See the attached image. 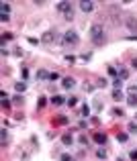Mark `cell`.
Returning a JSON list of instances; mask_svg holds the SVG:
<instances>
[{
  "label": "cell",
  "mask_w": 137,
  "mask_h": 161,
  "mask_svg": "<svg viewBox=\"0 0 137 161\" xmlns=\"http://www.w3.org/2000/svg\"><path fill=\"white\" fill-rule=\"evenodd\" d=\"M90 39H92V43L96 45H104L107 43V35H104V27L100 23H94L90 24Z\"/></svg>",
  "instance_id": "6da1fadb"
},
{
  "label": "cell",
  "mask_w": 137,
  "mask_h": 161,
  "mask_svg": "<svg viewBox=\"0 0 137 161\" xmlns=\"http://www.w3.org/2000/svg\"><path fill=\"white\" fill-rule=\"evenodd\" d=\"M57 39H59V35H57V31H45L43 35H41V43H45V45H49V43H57Z\"/></svg>",
  "instance_id": "7a4b0ae2"
},
{
  "label": "cell",
  "mask_w": 137,
  "mask_h": 161,
  "mask_svg": "<svg viewBox=\"0 0 137 161\" xmlns=\"http://www.w3.org/2000/svg\"><path fill=\"white\" fill-rule=\"evenodd\" d=\"M64 41H66V47H68V45H78L80 43V35L76 33V31H66Z\"/></svg>",
  "instance_id": "3957f363"
},
{
  "label": "cell",
  "mask_w": 137,
  "mask_h": 161,
  "mask_svg": "<svg viewBox=\"0 0 137 161\" xmlns=\"http://www.w3.org/2000/svg\"><path fill=\"white\" fill-rule=\"evenodd\" d=\"M123 24H125L129 31H135V35H137V19L133 15H125L123 16Z\"/></svg>",
  "instance_id": "277c9868"
},
{
  "label": "cell",
  "mask_w": 137,
  "mask_h": 161,
  "mask_svg": "<svg viewBox=\"0 0 137 161\" xmlns=\"http://www.w3.org/2000/svg\"><path fill=\"white\" fill-rule=\"evenodd\" d=\"M55 10H57V12H62V15H70V12H74L72 10V4H70L68 0H64V2H57V4H55Z\"/></svg>",
  "instance_id": "5b68a950"
},
{
  "label": "cell",
  "mask_w": 137,
  "mask_h": 161,
  "mask_svg": "<svg viewBox=\"0 0 137 161\" xmlns=\"http://www.w3.org/2000/svg\"><path fill=\"white\" fill-rule=\"evenodd\" d=\"M80 10H82L84 15H90V12L94 10V2H88V0H82V2H80Z\"/></svg>",
  "instance_id": "8992f818"
},
{
  "label": "cell",
  "mask_w": 137,
  "mask_h": 161,
  "mask_svg": "<svg viewBox=\"0 0 137 161\" xmlns=\"http://www.w3.org/2000/svg\"><path fill=\"white\" fill-rule=\"evenodd\" d=\"M49 102L53 104V106H62V104H68V98L62 96V94H57V96H51V100Z\"/></svg>",
  "instance_id": "52a82bcc"
},
{
  "label": "cell",
  "mask_w": 137,
  "mask_h": 161,
  "mask_svg": "<svg viewBox=\"0 0 137 161\" xmlns=\"http://www.w3.org/2000/svg\"><path fill=\"white\" fill-rule=\"evenodd\" d=\"M92 141H94V143H98V145H107L108 137H107V135H104V133H96V135H94V137H92Z\"/></svg>",
  "instance_id": "ba28073f"
},
{
  "label": "cell",
  "mask_w": 137,
  "mask_h": 161,
  "mask_svg": "<svg viewBox=\"0 0 137 161\" xmlns=\"http://www.w3.org/2000/svg\"><path fill=\"white\" fill-rule=\"evenodd\" d=\"M74 86H76V80H74V78H64V80H62V88H64V90H72Z\"/></svg>",
  "instance_id": "9c48e42d"
},
{
  "label": "cell",
  "mask_w": 137,
  "mask_h": 161,
  "mask_svg": "<svg viewBox=\"0 0 137 161\" xmlns=\"http://www.w3.org/2000/svg\"><path fill=\"white\" fill-rule=\"evenodd\" d=\"M0 145H2V147H8V131H6V127L0 131Z\"/></svg>",
  "instance_id": "30bf717a"
},
{
  "label": "cell",
  "mask_w": 137,
  "mask_h": 161,
  "mask_svg": "<svg viewBox=\"0 0 137 161\" xmlns=\"http://www.w3.org/2000/svg\"><path fill=\"white\" fill-rule=\"evenodd\" d=\"M62 145H66V147H72L74 145V137L70 135V133H66L64 137H62Z\"/></svg>",
  "instance_id": "8fae6325"
},
{
  "label": "cell",
  "mask_w": 137,
  "mask_h": 161,
  "mask_svg": "<svg viewBox=\"0 0 137 161\" xmlns=\"http://www.w3.org/2000/svg\"><path fill=\"white\" fill-rule=\"evenodd\" d=\"M49 76H51V73H49L47 69H39V72H37V80H39V82H45V80H49Z\"/></svg>",
  "instance_id": "7c38bea8"
},
{
  "label": "cell",
  "mask_w": 137,
  "mask_h": 161,
  "mask_svg": "<svg viewBox=\"0 0 137 161\" xmlns=\"http://www.w3.org/2000/svg\"><path fill=\"white\" fill-rule=\"evenodd\" d=\"M15 92H16V94L27 92V82H16V84H15Z\"/></svg>",
  "instance_id": "4fadbf2b"
},
{
  "label": "cell",
  "mask_w": 137,
  "mask_h": 161,
  "mask_svg": "<svg viewBox=\"0 0 137 161\" xmlns=\"http://www.w3.org/2000/svg\"><path fill=\"white\" fill-rule=\"evenodd\" d=\"M123 98H127L125 94H123V90H113V100L115 102H121Z\"/></svg>",
  "instance_id": "5bb4252c"
},
{
  "label": "cell",
  "mask_w": 137,
  "mask_h": 161,
  "mask_svg": "<svg viewBox=\"0 0 137 161\" xmlns=\"http://www.w3.org/2000/svg\"><path fill=\"white\" fill-rule=\"evenodd\" d=\"M127 106H131V108H137V96H131V94H127Z\"/></svg>",
  "instance_id": "9a60e30c"
},
{
  "label": "cell",
  "mask_w": 137,
  "mask_h": 161,
  "mask_svg": "<svg viewBox=\"0 0 137 161\" xmlns=\"http://www.w3.org/2000/svg\"><path fill=\"white\" fill-rule=\"evenodd\" d=\"M96 157H98V159H107V157H108V151H107V149H104V147H100V149H98V151H96Z\"/></svg>",
  "instance_id": "2e32d148"
},
{
  "label": "cell",
  "mask_w": 137,
  "mask_h": 161,
  "mask_svg": "<svg viewBox=\"0 0 137 161\" xmlns=\"http://www.w3.org/2000/svg\"><path fill=\"white\" fill-rule=\"evenodd\" d=\"M119 78H121L123 82H125V80H129V69H127V67H121V69H119Z\"/></svg>",
  "instance_id": "e0dca14e"
},
{
  "label": "cell",
  "mask_w": 137,
  "mask_h": 161,
  "mask_svg": "<svg viewBox=\"0 0 137 161\" xmlns=\"http://www.w3.org/2000/svg\"><path fill=\"white\" fill-rule=\"evenodd\" d=\"M111 112H113V116H117V118L125 116V110H123V108H119V106H115L113 110H111Z\"/></svg>",
  "instance_id": "ac0fdd59"
},
{
  "label": "cell",
  "mask_w": 137,
  "mask_h": 161,
  "mask_svg": "<svg viewBox=\"0 0 137 161\" xmlns=\"http://www.w3.org/2000/svg\"><path fill=\"white\" fill-rule=\"evenodd\" d=\"M55 124H62V127H66V124H68V116H64V114H59V116L55 118Z\"/></svg>",
  "instance_id": "d6986e66"
},
{
  "label": "cell",
  "mask_w": 137,
  "mask_h": 161,
  "mask_svg": "<svg viewBox=\"0 0 137 161\" xmlns=\"http://www.w3.org/2000/svg\"><path fill=\"white\" fill-rule=\"evenodd\" d=\"M123 84H125V82H123L121 78H113V88H115V90H121Z\"/></svg>",
  "instance_id": "ffe728a7"
},
{
  "label": "cell",
  "mask_w": 137,
  "mask_h": 161,
  "mask_svg": "<svg viewBox=\"0 0 137 161\" xmlns=\"http://www.w3.org/2000/svg\"><path fill=\"white\" fill-rule=\"evenodd\" d=\"M80 114H82L84 118L90 116V106H88V104H82V108H80Z\"/></svg>",
  "instance_id": "44dd1931"
},
{
  "label": "cell",
  "mask_w": 137,
  "mask_h": 161,
  "mask_svg": "<svg viewBox=\"0 0 137 161\" xmlns=\"http://www.w3.org/2000/svg\"><path fill=\"white\" fill-rule=\"evenodd\" d=\"M59 161H76V157L70 155V153H62V155H59Z\"/></svg>",
  "instance_id": "7402d4cb"
},
{
  "label": "cell",
  "mask_w": 137,
  "mask_h": 161,
  "mask_svg": "<svg viewBox=\"0 0 137 161\" xmlns=\"http://www.w3.org/2000/svg\"><path fill=\"white\" fill-rule=\"evenodd\" d=\"M0 12H2V15H10V4L2 2V4H0Z\"/></svg>",
  "instance_id": "603a6c76"
},
{
  "label": "cell",
  "mask_w": 137,
  "mask_h": 161,
  "mask_svg": "<svg viewBox=\"0 0 137 161\" xmlns=\"http://www.w3.org/2000/svg\"><path fill=\"white\" fill-rule=\"evenodd\" d=\"M117 141L119 143H127L129 141V135H127V133H119V135H117Z\"/></svg>",
  "instance_id": "cb8c5ba5"
},
{
  "label": "cell",
  "mask_w": 137,
  "mask_h": 161,
  "mask_svg": "<svg viewBox=\"0 0 137 161\" xmlns=\"http://www.w3.org/2000/svg\"><path fill=\"white\" fill-rule=\"evenodd\" d=\"M66 61H68V65H74V63H76V61H78V57H76V55H66Z\"/></svg>",
  "instance_id": "d4e9b609"
},
{
  "label": "cell",
  "mask_w": 137,
  "mask_h": 161,
  "mask_svg": "<svg viewBox=\"0 0 137 161\" xmlns=\"http://www.w3.org/2000/svg\"><path fill=\"white\" fill-rule=\"evenodd\" d=\"M12 102H15V104H23V102H25L23 94H15V96H12Z\"/></svg>",
  "instance_id": "484cf974"
},
{
  "label": "cell",
  "mask_w": 137,
  "mask_h": 161,
  "mask_svg": "<svg viewBox=\"0 0 137 161\" xmlns=\"http://www.w3.org/2000/svg\"><path fill=\"white\" fill-rule=\"evenodd\" d=\"M6 41H12V33H4L2 35V47H6Z\"/></svg>",
  "instance_id": "4316f807"
},
{
  "label": "cell",
  "mask_w": 137,
  "mask_h": 161,
  "mask_svg": "<svg viewBox=\"0 0 137 161\" xmlns=\"http://www.w3.org/2000/svg\"><path fill=\"white\" fill-rule=\"evenodd\" d=\"M82 88L86 90V92H94V88H96V86H94V84H90V82H84Z\"/></svg>",
  "instance_id": "83f0119b"
},
{
  "label": "cell",
  "mask_w": 137,
  "mask_h": 161,
  "mask_svg": "<svg viewBox=\"0 0 137 161\" xmlns=\"http://www.w3.org/2000/svg\"><path fill=\"white\" fill-rule=\"evenodd\" d=\"M45 104H47V98H45V96H41L39 100H37V108H39V110H41V108H43Z\"/></svg>",
  "instance_id": "f1b7e54d"
},
{
  "label": "cell",
  "mask_w": 137,
  "mask_h": 161,
  "mask_svg": "<svg viewBox=\"0 0 137 161\" xmlns=\"http://www.w3.org/2000/svg\"><path fill=\"white\" fill-rule=\"evenodd\" d=\"M127 128H129V133H133V135H135V133H137V122H135V120H133V122H129V124H127Z\"/></svg>",
  "instance_id": "f546056e"
},
{
  "label": "cell",
  "mask_w": 137,
  "mask_h": 161,
  "mask_svg": "<svg viewBox=\"0 0 137 161\" xmlns=\"http://www.w3.org/2000/svg\"><path fill=\"white\" fill-rule=\"evenodd\" d=\"M76 104H78V98H76V96H70V98H68V106H72V108H74Z\"/></svg>",
  "instance_id": "4dcf8cb0"
},
{
  "label": "cell",
  "mask_w": 137,
  "mask_h": 161,
  "mask_svg": "<svg viewBox=\"0 0 137 161\" xmlns=\"http://www.w3.org/2000/svg\"><path fill=\"white\" fill-rule=\"evenodd\" d=\"M127 94H131V96H137V86H129V88H127Z\"/></svg>",
  "instance_id": "1f68e13d"
},
{
  "label": "cell",
  "mask_w": 137,
  "mask_h": 161,
  "mask_svg": "<svg viewBox=\"0 0 137 161\" xmlns=\"http://www.w3.org/2000/svg\"><path fill=\"white\" fill-rule=\"evenodd\" d=\"M108 76H113V78H119V72H117V69L113 67V65L108 67Z\"/></svg>",
  "instance_id": "d6a6232c"
},
{
  "label": "cell",
  "mask_w": 137,
  "mask_h": 161,
  "mask_svg": "<svg viewBox=\"0 0 137 161\" xmlns=\"http://www.w3.org/2000/svg\"><path fill=\"white\" fill-rule=\"evenodd\" d=\"M21 76H23V80H27V78H29V69L25 67V65L21 67Z\"/></svg>",
  "instance_id": "836d02e7"
},
{
  "label": "cell",
  "mask_w": 137,
  "mask_h": 161,
  "mask_svg": "<svg viewBox=\"0 0 137 161\" xmlns=\"http://www.w3.org/2000/svg\"><path fill=\"white\" fill-rule=\"evenodd\" d=\"M78 143H80V145H88V137H84V135H82V137H78Z\"/></svg>",
  "instance_id": "e575fe53"
},
{
  "label": "cell",
  "mask_w": 137,
  "mask_h": 161,
  "mask_svg": "<svg viewBox=\"0 0 137 161\" xmlns=\"http://www.w3.org/2000/svg\"><path fill=\"white\" fill-rule=\"evenodd\" d=\"M57 80H62L59 73H51V76H49V82H57Z\"/></svg>",
  "instance_id": "d590c367"
},
{
  "label": "cell",
  "mask_w": 137,
  "mask_h": 161,
  "mask_svg": "<svg viewBox=\"0 0 137 161\" xmlns=\"http://www.w3.org/2000/svg\"><path fill=\"white\" fill-rule=\"evenodd\" d=\"M129 159H131V161H137V149H133V151L129 153Z\"/></svg>",
  "instance_id": "8d00e7d4"
},
{
  "label": "cell",
  "mask_w": 137,
  "mask_h": 161,
  "mask_svg": "<svg viewBox=\"0 0 137 161\" xmlns=\"http://www.w3.org/2000/svg\"><path fill=\"white\" fill-rule=\"evenodd\" d=\"M0 20H2V23H8V20H10V15H2V12H0Z\"/></svg>",
  "instance_id": "74e56055"
},
{
  "label": "cell",
  "mask_w": 137,
  "mask_h": 161,
  "mask_svg": "<svg viewBox=\"0 0 137 161\" xmlns=\"http://www.w3.org/2000/svg\"><path fill=\"white\" fill-rule=\"evenodd\" d=\"M2 108H4V110H10V100H2Z\"/></svg>",
  "instance_id": "f35d334b"
},
{
  "label": "cell",
  "mask_w": 137,
  "mask_h": 161,
  "mask_svg": "<svg viewBox=\"0 0 137 161\" xmlns=\"http://www.w3.org/2000/svg\"><path fill=\"white\" fill-rule=\"evenodd\" d=\"M27 41H29L31 45H39V43H41V41H39V39H35V37H29V39H27Z\"/></svg>",
  "instance_id": "ab89813d"
},
{
  "label": "cell",
  "mask_w": 137,
  "mask_h": 161,
  "mask_svg": "<svg viewBox=\"0 0 137 161\" xmlns=\"http://www.w3.org/2000/svg\"><path fill=\"white\" fill-rule=\"evenodd\" d=\"M0 53H2V57H8V47H0Z\"/></svg>",
  "instance_id": "60d3db41"
},
{
  "label": "cell",
  "mask_w": 137,
  "mask_h": 161,
  "mask_svg": "<svg viewBox=\"0 0 137 161\" xmlns=\"http://www.w3.org/2000/svg\"><path fill=\"white\" fill-rule=\"evenodd\" d=\"M90 59H92V53H84L82 55V61H90Z\"/></svg>",
  "instance_id": "b9f144b4"
},
{
  "label": "cell",
  "mask_w": 137,
  "mask_h": 161,
  "mask_svg": "<svg viewBox=\"0 0 137 161\" xmlns=\"http://www.w3.org/2000/svg\"><path fill=\"white\" fill-rule=\"evenodd\" d=\"M104 86H107V82H104V80H98V82H96V88H104Z\"/></svg>",
  "instance_id": "7bdbcfd3"
},
{
  "label": "cell",
  "mask_w": 137,
  "mask_h": 161,
  "mask_svg": "<svg viewBox=\"0 0 137 161\" xmlns=\"http://www.w3.org/2000/svg\"><path fill=\"white\" fill-rule=\"evenodd\" d=\"M86 127H88V122H86V120H80L78 122V128H86Z\"/></svg>",
  "instance_id": "ee69618b"
},
{
  "label": "cell",
  "mask_w": 137,
  "mask_h": 161,
  "mask_svg": "<svg viewBox=\"0 0 137 161\" xmlns=\"http://www.w3.org/2000/svg\"><path fill=\"white\" fill-rule=\"evenodd\" d=\"M125 39H127V41H137V35H127Z\"/></svg>",
  "instance_id": "f6af8a7d"
},
{
  "label": "cell",
  "mask_w": 137,
  "mask_h": 161,
  "mask_svg": "<svg viewBox=\"0 0 137 161\" xmlns=\"http://www.w3.org/2000/svg\"><path fill=\"white\" fill-rule=\"evenodd\" d=\"M0 98H2V100H8V94H6L4 90H2V92H0Z\"/></svg>",
  "instance_id": "bcb514c9"
},
{
  "label": "cell",
  "mask_w": 137,
  "mask_h": 161,
  "mask_svg": "<svg viewBox=\"0 0 137 161\" xmlns=\"http://www.w3.org/2000/svg\"><path fill=\"white\" fill-rule=\"evenodd\" d=\"M131 67H135V69H137V57H135V59H131Z\"/></svg>",
  "instance_id": "7dc6e473"
},
{
  "label": "cell",
  "mask_w": 137,
  "mask_h": 161,
  "mask_svg": "<svg viewBox=\"0 0 137 161\" xmlns=\"http://www.w3.org/2000/svg\"><path fill=\"white\" fill-rule=\"evenodd\" d=\"M117 161H127V159H125V157H119V159Z\"/></svg>",
  "instance_id": "c3c4849f"
},
{
  "label": "cell",
  "mask_w": 137,
  "mask_h": 161,
  "mask_svg": "<svg viewBox=\"0 0 137 161\" xmlns=\"http://www.w3.org/2000/svg\"><path fill=\"white\" fill-rule=\"evenodd\" d=\"M135 122H137V114H135Z\"/></svg>",
  "instance_id": "681fc988"
}]
</instances>
